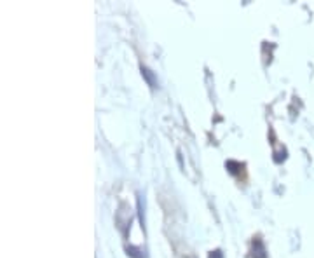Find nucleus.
Listing matches in <instances>:
<instances>
[{"label": "nucleus", "instance_id": "f257e3e1", "mask_svg": "<svg viewBox=\"0 0 314 258\" xmlns=\"http://www.w3.org/2000/svg\"><path fill=\"white\" fill-rule=\"evenodd\" d=\"M142 72H143V75L147 77V80H148V84H150L152 88H155V80H154V77H152L150 70H148V68H145V67H142Z\"/></svg>", "mask_w": 314, "mask_h": 258}, {"label": "nucleus", "instance_id": "f03ea898", "mask_svg": "<svg viewBox=\"0 0 314 258\" xmlns=\"http://www.w3.org/2000/svg\"><path fill=\"white\" fill-rule=\"evenodd\" d=\"M209 258H223L222 257V253H220V251H211V253H209Z\"/></svg>", "mask_w": 314, "mask_h": 258}]
</instances>
